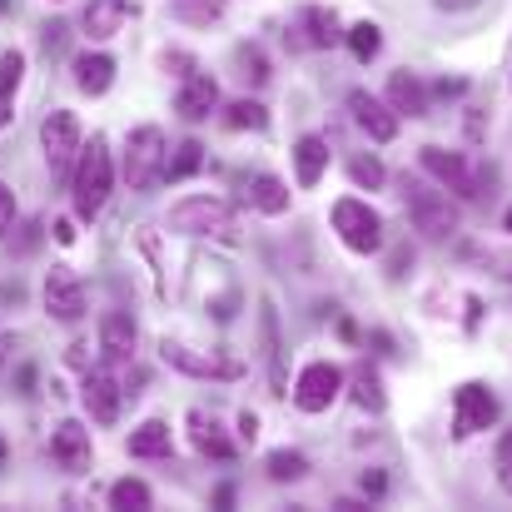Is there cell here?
I'll return each mask as SVG.
<instances>
[{"mask_svg": "<svg viewBox=\"0 0 512 512\" xmlns=\"http://www.w3.org/2000/svg\"><path fill=\"white\" fill-rule=\"evenodd\" d=\"M75 85L85 90V95H105L110 85H115V60L110 55H75Z\"/></svg>", "mask_w": 512, "mask_h": 512, "instance_id": "cell-21", "label": "cell"}, {"mask_svg": "<svg viewBox=\"0 0 512 512\" xmlns=\"http://www.w3.org/2000/svg\"><path fill=\"white\" fill-rule=\"evenodd\" d=\"M239 438H244V443L259 438V418H254V413H239Z\"/></svg>", "mask_w": 512, "mask_h": 512, "instance_id": "cell-39", "label": "cell"}, {"mask_svg": "<svg viewBox=\"0 0 512 512\" xmlns=\"http://www.w3.org/2000/svg\"><path fill=\"white\" fill-rule=\"evenodd\" d=\"M170 15L184 25H214L224 15V0H170Z\"/></svg>", "mask_w": 512, "mask_h": 512, "instance_id": "cell-30", "label": "cell"}, {"mask_svg": "<svg viewBox=\"0 0 512 512\" xmlns=\"http://www.w3.org/2000/svg\"><path fill=\"white\" fill-rule=\"evenodd\" d=\"M334 229L353 254H378L383 249V219L363 199H339L334 204Z\"/></svg>", "mask_w": 512, "mask_h": 512, "instance_id": "cell-5", "label": "cell"}, {"mask_svg": "<svg viewBox=\"0 0 512 512\" xmlns=\"http://www.w3.org/2000/svg\"><path fill=\"white\" fill-rule=\"evenodd\" d=\"M383 488H388L383 473H363V493H368V498H383Z\"/></svg>", "mask_w": 512, "mask_h": 512, "instance_id": "cell-40", "label": "cell"}, {"mask_svg": "<svg viewBox=\"0 0 512 512\" xmlns=\"http://www.w3.org/2000/svg\"><path fill=\"white\" fill-rule=\"evenodd\" d=\"M324 170H329V140L304 135V140L294 145V174H299V189H314Z\"/></svg>", "mask_w": 512, "mask_h": 512, "instance_id": "cell-20", "label": "cell"}, {"mask_svg": "<svg viewBox=\"0 0 512 512\" xmlns=\"http://www.w3.org/2000/svg\"><path fill=\"white\" fill-rule=\"evenodd\" d=\"M498 463H503V483L512 488V428L503 433V443H498Z\"/></svg>", "mask_w": 512, "mask_h": 512, "instance_id": "cell-38", "label": "cell"}, {"mask_svg": "<svg viewBox=\"0 0 512 512\" xmlns=\"http://www.w3.org/2000/svg\"><path fill=\"white\" fill-rule=\"evenodd\" d=\"M165 135L155 130V125H140L135 135H130V145H125V179H130V189H150L155 179H165Z\"/></svg>", "mask_w": 512, "mask_h": 512, "instance_id": "cell-4", "label": "cell"}, {"mask_svg": "<svg viewBox=\"0 0 512 512\" xmlns=\"http://www.w3.org/2000/svg\"><path fill=\"white\" fill-rule=\"evenodd\" d=\"M353 403H358L363 413H378V408H383V383H378L373 368H358V373H353Z\"/></svg>", "mask_w": 512, "mask_h": 512, "instance_id": "cell-33", "label": "cell"}, {"mask_svg": "<svg viewBox=\"0 0 512 512\" xmlns=\"http://www.w3.org/2000/svg\"><path fill=\"white\" fill-rule=\"evenodd\" d=\"M239 75H244L249 85H264V80H269V60H264L259 45H244V50H239Z\"/></svg>", "mask_w": 512, "mask_h": 512, "instance_id": "cell-34", "label": "cell"}, {"mask_svg": "<svg viewBox=\"0 0 512 512\" xmlns=\"http://www.w3.org/2000/svg\"><path fill=\"white\" fill-rule=\"evenodd\" d=\"M5 453H10V448H5V438H0V463H5Z\"/></svg>", "mask_w": 512, "mask_h": 512, "instance_id": "cell-45", "label": "cell"}, {"mask_svg": "<svg viewBox=\"0 0 512 512\" xmlns=\"http://www.w3.org/2000/svg\"><path fill=\"white\" fill-rule=\"evenodd\" d=\"M174 110L194 125V120H209V110H219V85H214V75H189L184 85H179V95H174Z\"/></svg>", "mask_w": 512, "mask_h": 512, "instance_id": "cell-14", "label": "cell"}, {"mask_svg": "<svg viewBox=\"0 0 512 512\" xmlns=\"http://www.w3.org/2000/svg\"><path fill=\"white\" fill-rule=\"evenodd\" d=\"M348 110H353V125H358L368 140L388 145V140L398 135V110L383 105V100H373L368 90H353V95H348Z\"/></svg>", "mask_w": 512, "mask_h": 512, "instance_id": "cell-13", "label": "cell"}, {"mask_svg": "<svg viewBox=\"0 0 512 512\" xmlns=\"http://www.w3.org/2000/svg\"><path fill=\"white\" fill-rule=\"evenodd\" d=\"M423 170L433 174L448 194H458V199H483V184H478V174H473V165L458 155V150H438V145H428L423 155Z\"/></svg>", "mask_w": 512, "mask_h": 512, "instance_id": "cell-7", "label": "cell"}, {"mask_svg": "<svg viewBox=\"0 0 512 512\" xmlns=\"http://www.w3.org/2000/svg\"><path fill=\"white\" fill-rule=\"evenodd\" d=\"M403 199H408L413 229H418V234H423L428 244H448V239L458 234V204H453L448 194H438V189H428V184L408 179Z\"/></svg>", "mask_w": 512, "mask_h": 512, "instance_id": "cell-2", "label": "cell"}, {"mask_svg": "<svg viewBox=\"0 0 512 512\" xmlns=\"http://www.w3.org/2000/svg\"><path fill=\"white\" fill-rule=\"evenodd\" d=\"M174 453V438H170V423H145L130 433V458H170Z\"/></svg>", "mask_w": 512, "mask_h": 512, "instance_id": "cell-25", "label": "cell"}, {"mask_svg": "<svg viewBox=\"0 0 512 512\" xmlns=\"http://www.w3.org/2000/svg\"><path fill=\"white\" fill-rule=\"evenodd\" d=\"M40 145H45V165H50L55 179L70 174L75 155L85 150V145H80V120H75L70 110H50V115L40 120Z\"/></svg>", "mask_w": 512, "mask_h": 512, "instance_id": "cell-6", "label": "cell"}, {"mask_svg": "<svg viewBox=\"0 0 512 512\" xmlns=\"http://www.w3.org/2000/svg\"><path fill=\"white\" fill-rule=\"evenodd\" d=\"M189 65H194V60H189L184 50H174V55H165V70H170V75H179V80H189V75H194Z\"/></svg>", "mask_w": 512, "mask_h": 512, "instance_id": "cell-37", "label": "cell"}, {"mask_svg": "<svg viewBox=\"0 0 512 512\" xmlns=\"http://www.w3.org/2000/svg\"><path fill=\"white\" fill-rule=\"evenodd\" d=\"M130 15H135V5H130V0H90V5H85V15H80V25H85V35H90V40H110Z\"/></svg>", "mask_w": 512, "mask_h": 512, "instance_id": "cell-16", "label": "cell"}, {"mask_svg": "<svg viewBox=\"0 0 512 512\" xmlns=\"http://www.w3.org/2000/svg\"><path fill=\"white\" fill-rule=\"evenodd\" d=\"M199 170H204V145H199V140L174 145V155L165 160V179H170V184H184V179H194Z\"/></svg>", "mask_w": 512, "mask_h": 512, "instance_id": "cell-26", "label": "cell"}, {"mask_svg": "<svg viewBox=\"0 0 512 512\" xmlns=\"http://www.w3.org/2000/svg\"><path fill=\"white\" fill-rule=\"evenodd\" d=\"M155 503V493H150V483H140V478H120L115 488H110V508L120 512H145Z\"/></svg>", "mask_w": 512, "mask_h": 512, "instance_id": "cell-28", "label": "cell"}, {"mask_svg": "<svg viewBox=\"0 0 512 512\" xmlns=\"http://www.w3.org/2000/svg\"><path fill=\"white\" fill-rule=\"evenodd\" d=\"M100 348H105L110 363L135 358V319H130L125 309H110V314L100 319Z\"/></svg>", "mask_w": 512, "mask_h": 512, "instance_id": "cell-17", "label": "cell"}, {"mask_svg": "<svg viewBox=\"0 0 512 512\" xmlns=\"http://www.w3.org/2000/svg\"><path fill=\"white\" fill-rule=\"evenodd\" d=\"M339 393H343L339 363H309V368L299 373V383H294V403H299L304 413H324Z\"/></svg>", "mask_w": 512, "mask_h": 512, "instance_id": "cell-10", "label": "cell"}, {"mask_svg": "<svg viewBox=\"0 0 512 512\" xmlns=\"http://www.w3.org/2000/svg\"><path fill=\"white\" fill-rule=\"evenodd\" d=\"M299 25H304V40L314 45V50H329V45H339L348 30H339V15L334 10H324V5H309L304 15H299Z\"/></svg>", "mask_w": 512, "mask_h": 512, "instance_id": "cell-22", "label": "cell"}, {"mask_svg": "<svg viewBox=\"0 0 512 512\" xmlns=\"http://www.w3.org/2000/svg\"><path fill=\"white\" fill-rule=\"evenodd\" d=\"M170 229L194 234V239H234V209L224 199L194 194V199H179L170 209Z\"/></svg>", "mask_w": 512, "mask_h": 512, "instance_id": "cell-3", "label": "cell"}, {"mask_svg": "<svg viewBox=\"0 0 512 512\" xmlns=\"http://www.w3.org/2000/svg\"><path fill=\"white\" fill-rule=\"evenodd\" d=\"M50 229H55V239H60V244H75V224H70V219H55Z\"/></svg>", "mask_w": 512, "mask_h": 512, "instance_id": "cell-41", "label": "cell"}, {"mask_svg": "<svg viewBox=\"0 0 512 512\" xmlns=\"http://www.w3.org/2000/svg\"><path fill=\"white\" fill-rule=\"evenodd\" d=\"M50 453H55L60 468L85 473V468H90V428H80V423H60L55 438H50Z\"/></svg>", "mask_w": 512, "mask_h": 512, "instance_id": "cell-15", "label": "cell"}, {"mask_svg": "<svg viewBox=\"0 0 512 512\" xmlns=\"http://www.w3.org/2000/svg\"><path fill=\"white\" fill-rule=\"evenodd\" d=\"M264 473H269L274 483H294V478H304V473H309V458H304V453H294V448H279V453H269Z\"/></svg>", "mask_w": 512, "mask_h": 512, "instance_id": "cell-31", "label": "cell"}, {"mask_svg": "<svg viewBox=\"0 0 512 512\" xmlns=\"http://www.w3.org/2000/svg\"><path fill=\"white\" fill-rule=\"evenodd\" d=\"M493 423H498V398L483 383H463L453 393V433L458 438H473V433H483Z\"/></svg>", "mask_w": 512, "mask_h": 512, "instance_id": "cell-8", "label": "cell"}, {"mask_svg": "<svg viewBox=\"0 0 512 512\" xmlns=\"http://www.w3.org/2000/svg\"><path fill=\"white\" fill-rule=\"evenodd\" d=\"M438 5H448V10H463V5H473V0H438Z\"/></svg>", "mask_w": 512, "mask_h": 512, "instance_id": "cell-43", "label": "cell"}, {"mask_svg": "<svg viewBox=\"0 0 512 512\" xmlns=\"http://www.w3.org/2000/svg\"><path fill=\"white\" fill-rule=\"evenodd\" d=\"M224 125H229V130H264V125H269V110L244 95V100L224 105Z\"/></svg>", "mask_w": 512, "mask_h": 512, "instance_id": "cell-29", "label": "cell"}, {"mask_svg": "<svg viewBox=\"0 0 512 512\" xmlns=\"http://www.w3.org/2000/svg\"><path fill=\"white\" fill-rule=\"evenodd\" d=\"M259 329H264V343H269V378H274V393H289L284 388V348H279V319H274V309L264 304V314H259Z\"/></svg>", "mask_w": 512, "mask_h": 512, "instance_id": "cell-27", "label": "cell"}, {"mask_svg": "<svg viewBox=\"0 0 512 512\" xmlns=\"http://www.w3.org/2000/svg\"><path fill=\"white\" fill-rule=\"evenodd\" d=\"M80 398H85V408H90V418L110 428V423L120 418V398H125V388L115 383V373H110V368H85V383H80Z\"/></svg>", "mask_w": 512, "mask_h": 512, "instance_id": "cell-12", "label": "cell"}, {"mask_svg": "<svg viewBox=\"0 0 512 512\" xmlns=\"http://www.w3.org/2000/svg\"><path fill=\"white\" fill-rule=\"evenodd\" d=\"M348 50H353V60H363V65H368V60L383 50V30H378L373 20H358V25L348 30Z\"/></svg>", "mask_w": 512, "mask_h": 512, "instance_id": "cell-32", "label": "cell"}, {"mask_svg": "<svg viewBox=\"0 0 512 512\" xmlns=\"http://www.w3.org/2000/svg\"><path fill=\"white\" fill-rule=\"evenodd\" d=\"M493 264H498V274H503V279H512V249H503V254H493Z\"/></svg>", "mask_w": 512, "mask_h": 512, "instance_id": "cell-42", "label": "cell"}, {"mask_svg": "<svg viewBox=\"0 0 512 512\" xmlns=\"http://www.w3.org/2000/svg\"><path fill=\"white\" fill-rule=\"evenodd\" d=\"M503 229H508V234H512V209H508V219H503Z\"/></svg>", "mask_w": 512, "mask_h": 512, "instance_id": "cell-44", "label": "cell"}, {"mask_svg": "<svg viewBox=\"0 0 512 512\" xmlns=\"http://www.w3.org/2000/svg\"><path fill=\"white\" fill-rule=\"evenodd\" d=\"M160 358H165L170 368H179V373H189V378H239V363H234V358L199 353V348H189V343H174V339L160 343Z\"/></svg>", "mask_w": 512, "mask_h": 512, "instance_id": "cell-11", "label": "cell"}, {"mask_svg": "<svg viewBox=\"0 0 512 512\" xmlns=\"http://www.w3.org/2000/svg\"><path fill=\"white\" fill-rule=\"evenodd\" d=\"M189 438H194V448H199L204 458H214V463H229V458H234V443L219 433V423H214L204 408L189 413Z\"/></svg>", "mask_w": 512, "mask_h": 512, "instance_id": "cell-19", "label": "cell"}, {"mask_svg": "<svg viewBox=\"0 0 512 512\" xmlns=\"http://www.w3.org/2000/svg\"><path fill=\"white\" fill-rule=\"evenodd\" d=\"M388 105H393L398 115H408V120L428 115V90H423V80H418L413 70H393V75H388Z\"/></svg>", "mask_w": 512, "mask_h": 512, "instance_id": "cell-18", "label": "cell"}, {"mask_svg": "<svg viewBox=\"0 0 512 512\" xmlns=\"http://www.w3.org/2000/svg\"><path fill=\"white\" fill-rule=\"evenodd\" d=\"M244 199H249L259 214H284V209H289V184L274 179V174H259V179H249Z\"/></svg>", "mask_w": 512, "mask_h": 512, "instance_id": "cell-24", "label": "cell"}, {"mask_svg": "<svg viewBox=\"0 0 512 512\" xmlns=\"http://www.w3.org/2000/svg\"><path fill=\"white\" fill-rule=\"evenodd\" d=\"M25 80V55L20 50H5L0 55V130L15 120V90Z\"/></svg>", "mask_w": 512, "mask_h": 512, "instance_id": "cell-23", "label": "cell"}, {"mask_svg": "<svg viewBox=\"0 0 512 512\" xmlns=\"http://www.w3.org/2000/svg\"><path fill=\"white\" fill-rule=\"evenodd\" d=\"M10 229H15V194L0 184V239H5Z\"/></svg>", "mask_w": 512, "mask_h": 512, "instance_id": "cell-36", "label": "cell"}, {"mask_svg": "<svg viewBox=\"0 0 512 512\" xmlns=\"http://www.w3.org/2000/svg\"><path fill=\"white\" fill-rule=\"evenodd\" d=\"M40 299H45L50 319H60V324H75L85 314V289H80V279L65 264H50V274L40 284Z\"/></svg>", "mask_w": 512, "mask_h": 512, "instance_id": "cell-9", "label": "cell"}, {"mask_svg": "<svg viewBox=\"0 0 512 512\" xmlns=\"http://www.w3.org/2000/svg\"><path fill=\"white\" fill-rule=\"evenodd\" d=\"M348 174H353V184H363V189H383V179H388V170H383L373 155L353 160V165H348Z\"/></svg>", "mask_w": 512, "mask_h": 512, "instance_id": "cell-35", "label": "cell"}, {"mask_svg": "<svg viewBox=\"0 0 512 512\" xmlns=\"http://www.w3.org/2000/svg\"><path fill=\"white\" fill-rule=\"evenodd\" d=\"M110 184H115L110 145L95 135L90 150H80V165H75V219H95L110 199Z\"/></svg>", "mask_w": 512, "mask_h": 512, "instance_id": "cell-1", "label": "cell"}]
</instances>
